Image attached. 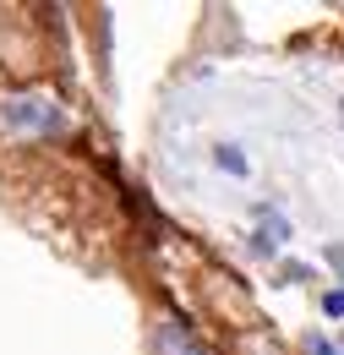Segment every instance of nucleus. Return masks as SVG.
<instances>
[{"label": "nucleus", "mask_w": 344, "mask_h": 355, "mask_svg": "<svg viewBox=\"0 0 344 355\" xmlns=\"http://www.w3.org/2000/svg\"><path fill=\"white\" fill-rule=\"evenodd\" d=\"M6 121L22 126V132H55L60 126L55 104H44V98H6Z\"/></svg>", "instance_id": "nucleus-1"}, {"label": "nucleus", "mask_w": 344, "mask_h": 355, "mask_svg": "<svg viewBox=\"0 0 344 355\" xmlns=\"http://www.w3.org/2000/svg\"><path fill=\"white\" fill-rule=\"evenodd\" d=\"M159 355H214V350H203L197 339H186L175 322H164V339H159Z\"/></svg>", "instance_id": "nucleus-2"}, {"label": "nucleus", "mask_w": 344, "mask_h": 355, "mask_svg": "<svg viewBox=\"0 0 344 355\" xmlns=\"http://www.w3.org/2000/svg\"><path fill=\"white\" fill-rule=\"evenodd\" d=\"M218 170H224V175H246L252 164L241 159V148H230V142H224V148H218Z\"/></svg>", "instance_id": "nucleus-3"}, {"label": "nucleus", "mask_w": 344, "mask_h": 355, "mask_svg": "<svg viewBox=\"0 0 344 355\" xmlns=\"http://www.w3.org/2000/svg\"><path fill=\"white\" fill-rule=\"evenodd\" d=\"M301 355H339V350H334V339H322V334H311Z\"/></svg>", "instance_id": "nucleus-4"}, {"label": "nucleus", "mask_w": 344, "mask_h": 355, "mask_svg": "<svg viewBox=\"0 0 344 355\" xmlns=\"http://www.w3.org/2000/svg\"><path fill=\"white\" fill-rule=\"evenodd\" d=\"M322 311H328V317H344V290H328V295H322Z\"/></svg>", "instance_id": "nucleus-5"}, {"label": "nucleus", "mask_w": 344, "mask_h": 355, "mask_svg": "<svg viewBox=\"0 0 344 355\" xmlns=\"http://www.w3.org/2000/svg\"><path fill=\"white\" fill-rule=\"evenodd\" d=\"M252 252H257V257H268V252H273V235H268V230H257V235H252Z\"/></svg>", "instance_id": "nucleus-6"}, {"label": "nucleus", "mask_w": 344, "mask_h": 355, "mask_svg": "<svg viewBox=\"0 0 344 355\" xmlns=\"http://www.w3.org/2000/svg\"><path fill=\"white\" fill-rule=\"evenodd\" d=\"M339 115H344V104H339Z\"/></svg>", "instance_id": "nucleus-7"}, {"label": "nucleus", "mask_w": 344, "mask_h": 355, "mask_svg": "<svg viewBox=\"0 0 344 355\" xmlns=\"http://www.w3.org/2000/svg\"><path fill=\"white\" fill-rule=\"evenodd\" d=\"M339 350H344V345H339Z\"/></svg>", "instance_id": "nucleus-8"}]
</instances>
